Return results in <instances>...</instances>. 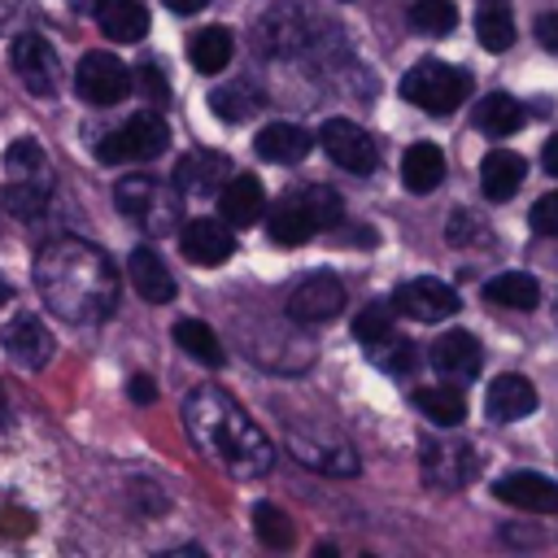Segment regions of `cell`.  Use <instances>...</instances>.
Masks as SVG:
<instances>
[{
    "label": "cell",
    "instance_id": "obj_19",
    "mask_svg": "<svg viewBox=\"0 0 558 558\" xmlns=\"http://www.w3.org/2000/svg\"><path fill=\"white\" fill-rule=\"evenodd\" d=\"M126 270H131V283H135V292H140L144 301H153V305H166V301H174L179 283L170 279V270H166V262L157 257V248H148V244L131 248V257H126Z\"/></svg>",
    "mask_w": 558,
    "mask_h": 558
},
{
    "label": "cell",
    "instance_id": "obj_44",
    "mask_svg": "<svg viewBox=\"0 0 558 558\" xmlns=\"http://www.w3.org/2000/svg\"><path fill=\"white\" fill-rule=\"evenodd\" d=\"M9 296H13V288H9V283H4V275H0V305H4Z\"/></svg>",
    "mask_w": 558,
    "mask_h": 558
},
{
    "label": "cell",
    "instance_id": "obj_12",
    "mask_svg": "<svg viewBox=\"0 0 558 558\" xmlns=\"http://www.w3.org/2000/svg\"><path fill=\"white\" fill-rule=\"evenodd\" d=\"M493 493H497V501L527 510V514H554L558 510V484L541 471H510L497 480Z\"/></svg>",
    "mask_w": 558,
    "mask_h": 558
},
{
    "label": "cell",
    "instance_id": "obj_33",
    "mask_svg": "<svg viewBox=\"0 0 558 558\" xmlns=\"http://www.w3.org/2000/svg\"><path fill=\"white\" fill-rule=\"evenodd\" d=\"M410 26H418L423 35H445L458 26V9L453 0H410Z\"/></svg>",
    "mask_w": 558,
    "mask_h": 558
},
{
    "label": "cell",
    "instance_id": "obj_4",
    "mask_svg": "<svg viewBox=\"0 0 558 558\" xmlns=\"http://www.w3.org/2000/svg\"><path fill=\"white\" fill-rule=\"evenodd\" d=\"M4 205L13 209V218H35L48 201V187H52V166L44 157V148L35 140H17L9 144L4 153Z\"/></svg>",
    "mask_w": 558,
    "mask_h": 558
},
{
    "label": "cell",
    "instance_id": "obj_28",
    "mask_svg": "<svg viewBox=\"0 0 558 558\" xmlns=\"http://www.w3.org/2000/svg\"><path fill=\"white\" fill-rule=\"evenodd\" d=\"M475 35L488 52H506L514 44V13L506 0H480L475 9Z\"/></svg>",
    "mask_w": 558,
    "mask_h": 558
},
{
    "label": "cell",
    "instance_id": "obj_3",
    "mask_svg": "<svg viewBox=\"0 0 558 558\" xmlns=\"http://www.w3.org/2000/svg\"><path fill=\"white\" fill-rule=\"evenodd\" d=\"M174 187H179V183H166V179H157V174H126V179L113 187V201H118L122 218L135 222L140 231L166 235V231H174V222H179V214H183Z\"/></svg>",
    "mask_w": 558,
    "mask_h": 558
},
{
    "label": "cell",
    "instance_id": "obj_36",
    "mask_svg": "<svg viewBox=\"0 0 558 558\" xmlns=\"http://www.w3.org/2000/svg\"><path fill=\"white\" fill-rule=\"evenodd\" d=\"M371 362H375V366H384V371H392V375H401V371H410V366H414V344H410V340L388 336V340L371 344Z\"/></svg>",
    "mask_w": 558,
    "mask_h": 558
},
{
    "label": "cell",
    "instance_id": "obj_20",
    "mask_svg": "<svg viewBox=\"0 0 558 558\" xmlns=\"http://www.w3.org/2000/svg\"><path fill=\"white\" fill-rule=\"evenodd\" d=\"M266 231H270V240L279 244V248H296V244H305L318 227H314V218H310V205H305V196L301 192H288L275 209H270V222H266Z\"/></svg>",
    "mask_w": 558,
    "mask_h": 558
},
{
    "label": "cell",
    "instance_id": "obj_40",
    "mask_svg": "<svg viewBox=\"0 0 558 558\" xmlns=\"http://www.w3.org/2000/svg\"><path fill=\"white\" fill-rule=\"evenodd\" d=\"M126 392H131V401H140V405H148V401L157 397V392H153V379H148V375H131V388H126Z\"/></svg>",
    "mask_w": 558,
    "mask_h": 558
},
{
    "label": "cell",
    "instance_id": "obj_7",
    "mask_svg": "<svg viewBox=\"0 0 558 558\" xmlns=\"http://www.w3.org/2000/svg\"><path fill=\"white\" fill-rule=\"evenodd\" d=\"M131 87H135V74L109 52H87L74 70V92L87 105H118Z\"/></svg>",
    "mask_w": 558,
    "mask_h": 558
},
{
    "label": "cell",
    "instance_id": "obj_41",
    "mask_svg": "<svg viewBox=\"0 0 558 558\" xmlns=\"http://www.w3.org/2000/svg\"><path fill=\"white\" fill-rule=\"evenodd\" d=\"M541 166H545V170H549V174L558 179V135H554V140L545 144V153H541Z\"/></svg>",
    "mask_w": 558,
    "mask_h": 558
},
{
    "label": "cell",
    "instance_id": "obj_6",
    "mask_svg": "<svg viewBox=\"0 0 558 558\" xmlns=\"http://www.w3.org/2000/svg\"><path fill=\"white\" fill-rule=\"evenodd\" d=\"M166 144H170V126H166V118L153 113V109H140L135 118H126L118 131L105 135V144L96 148V157H100L105 166L153 161V157L166 153Z\"/></svg>",
    "mask_w": 558,
    "mask_h": 558
},
{
    "label": "cell",
    "instance_id": "obj_42",
    "mask_svg": "<svg viewBox=\"0 0 558 558\" xmlns=\"http://www.w3.org/2000/svg\"><path fill=\"white\" fill-rule=\"evenodd\" d=\"M170 13H196V9H205V0H161Z\"/></svg>",
    "mask_w": 558,
    "mask_h": 558
},
{
    "label": "cell",
    "instance_id": "obj_32",
    "mask_svg": "<svg viewBox=\"0 0 558 558\" xmlns=\"http://www.w3.org/2000/svg\"><path fill=\"white\" fill-rule=\"evenodd\" d=\"M253 532H257V541H262L266 549H288V545H292V523H288V514H283L279 506H270V501H257V506H253Z\"/></svg>",
    "mask_w": 558,
    "mask_h": 558
},
{
    "label": "cell",
    "instance_id": "obj_11",
    "mask_svg": "<svg viewBox=\"0 0 558 558\" xmlns=\"http://www.w3.org/2000/svg\"><path fill=\"white\" fill-rule=\"evenodd\" d=\"M13 70L31 96H52L61 83V61L44 35H17L13 39Z\"/></svg>",
    "mask_w": 558,
    "mask_h": 558
},
{
    "label": "cell",
    "instance_id": "obj_25",
    "mask_svg": "<svg viewBox=\"0 0 558 558\" xmlns=\"http://www.w3.org/2000/svg\"><path fill=\"white\" fill-rule=\"evenodd\" d=\"M231 52H235V39H231L227 26H205V31H196V35L187 39V61H192L201 74L227 70Z\"/></svg>",
    "mask_w": 558,
    "mask_h": 558
},
{
    "label": "cell",
    "instance_id": "obj_8",
    "mask_svg": "<svg viewBox=\"0 0 558 558\" xmlns=\"http://www.w3.org/2000/svg\"><path fill=\"white\" fill-rule=\"evenodd\" d=\"M318 144H323V153H327L340 170H349V174H371V170L379 166L375 140H371L357 122H349V118H327L323 131H318Z\"/></svg>",
    "mask_w": 558,
    "mask_h": 558
},
{
    "label": "cell",
    "instance_id": "obj_2",
    "mask_svg": "<svg viewBox=\"0 0 558 558\" xmlns=\"http://www.w3.org/2000/svg\"><path fill=\"white\" fill-rule=\"evenodd\" d=\"M183 427L192 436V445L222 466L235 480H257L270 471L275 462V445L262 436V427L235 405V397H227L222 388L201 384L187 401H183Z\"/></svg>",
    "mask_w": 558,
    "mask_h": 558
},
{
    "label": "cell",
    "instance_id": "obj_1",
    "mask_svg": "<svg viewBox=\"0 0 558 558\" xmlns=\"http://www.w3.org/2000/svg\"><path fill=\"white\" fill-rule=\"evenodd\" d=\"M35 288H39L44 305L52 314H61L65 323H96V318H109L118 305L113 262L78 235H61L39 248Z\"/></svg>",
    "mask_w": 558,
    "mask_h": 558
},
{
    "label": "cell",
    "instance_id": "obj_10",
    "mask_svg": "<svg viewBox=\"0 0 558 558\" xmlns=\"http://www.w3.org/2000/svg\"><path fill=\"white\" fill-rule=\"evenodd\" d=\"M392 310L414 318V323H440L449 314H458V292L445 283V279H405L397 292H392Z\"/></svg>",
    "mask_w": 558,
    "mask_h": 558
},
{
    "label": "cell",
    "instance_id": "obj_46",
    "mask_svg": "<svg viewBox=\"0 0 558 558\" xmlns=\"http://www.w3.org/2000/svg\"><path fill=\"white\" fill-rule=\"evenodd\" d=\"M0 410H4V392H0Z\"/></svg>",
    "mask_w": 558,
    "mask_h": 558
},
{
    "label": "cell",
    "instance_id": "obj_35",
    "mask_svg": "<svg viewBox=\"0 0 558 558\" xmlns=\"http://www.w3.org/2000/svg\"><path fill=\"white\" fill-rule=\"evenodd\" d=\"M353 336L371 349V344H379V340H388L392 336V305H384V301H371L357 318H353Z\"/></svg>",
    "mask_w": 558,
    "mask_h": 558
},
{
    "label": "cell",
    "instance_id": "obj_31",
    "mask_svg": "<svg viewBox=\"0 0 558 558\" xmlns=\"http://www.w3.org/2000/svg\"><path fill=\"white\" fill-rule=\"evenodd\" d=\"M209 109L222 118V122H244L262 109V92L253 83H231V87H218L209 96Z\"/></svg>",
    "mask_w": 558,
    "mask_h": 558
},
{
    "label": "cell",
    "instance_id": "obj_27",
    "mask_svg": "<svg viewBox=\"0 0 558 558\" xmlns=\"http://www.w3.org/2000/svg\"><path fill=\"white\" fill-rule=\"evenodd\" d=\"M475 126H480L484 135L506 140V135H514V131L523 126V105H519L514 96H506V92H488V96L475 105Z\"/></svg>",
    "mask_w": 558,
    "mask_h": 558
},
{
    "label": "cell",
    "instance_id": "obj_39",
    "mask_svg": "<svg viewBox=\"0 0 558 558\" xmlns=\"http://www.w3.org/2000/svg\"><path fill=\"white\" fill-rule=\"evenodd\" d=\"M536 39H541V48L558 52V13H541L536 17Z\"/></svg>",
    "mask_w": 558,
    "mask_h": 558
},
{
    "label": "cell",
    "instance_id": "obj_18",
    "mask_svg": "<svg viewBox=\"0 0 558 558\" xmlns=\"http://www.w3.org/2000/svg\"><path fill=\"white\" fill-rule=\"evenodd\" d=\"M253 148H257V157H262V161L296 166V161L314 148V135H310L305 126H296V122H270V126H262V131H257Z\"/></svg>",
    "mask_w": 558,
    "mask_h": 558
},
{
    "label": "cell",
    "instance_id": "obj_23",
    "mask_svg": "<svg viewBox=\"0 0 558 558\" xmlns=\"http://www.w3.org/2000/svg\"><path fill=\"white\" fill-rule=\"evenodd\" d=\"M96 26L118 44H135L148 31V9L144 0H96Z\"/></svg>",
    "mask_w": 558,
    "mask_h": 558
},
{
    "label": "cell",
    "instance_id": "obj_9",
    "mask_svg": "<svg viewBox=\"0 0 558 558\" xmlns=\"http://www.w3.org/2000/svg\"><path fill=\"white\" fill-rule=\"evenodd\" d=\"M344 310V283L331 270H314L305 275L292 292H288V314L296 323H327Z\"/></svg>",
    "mask_w": 558,
    "mask_h": 558
},
{
    "label": "cell",
    "instance_id": "obj_26",
    "mask_svg": "<svg viewBox=\"0 0 558 558\" xmlns=\"http://www.w3.org/2000/svg\"><path fill=\"white\" fill-rule=\"evenodd\" d=\"M484 301L506 305V310H536L541 288H536V279L527 270H501V275H493L484 283Z\"/></svg>",
    "mask_w": 558,
    "mask_h": 558
},
{
    "label": "cell",
    "instance_id": "obj_29",
    "mask_svg": "<svg viewBox=\"0 0 558 558\" xmlns=\"http://www.w3.org/2000/svg\"><path fill=\"white\" fill-rule=\"evenodd\" d=\"M414 405L436 423V427H458L466 418V397L453 384H436V388H418Z\"/></svg>",
    "mask_w": 558,
    "mask_h": 558
},
{
    "label": "cell",
    "instance_id": "obj_21",
    "mask_svg": "<svg viewBox=\"0 0 558 558\" xmlns=\"http://www.w3.org/2000/svg\"><path fill=\"white\" fill-rule=\"evenodd\" d=\"M523 174H527V161L519 153H510V148H493L480 161V187H484L488 201H510L519 192Z\"/></svg>",
    "mask_w": 558,
    "mask_h": 558
},
{
    "label": "cell",
    "instance_id": "obj_43",
    "mask_svg": "<svg viewBox=\"0 0 558 558\" xmlns=\"http://www.w3.org/2000/svg\"><path fill=\"white\" fill-rule=\"evenodd\" d=\"M4 519H9V523H4L9 532H26V527H31V519H26V514H4Z\"/></svg>",
    "mask_w": 558,
    "mask_h": 558
},
{
    "label": "cell",
    "instance_id": "obj_38",
    "mask_svg": "<svg viewBox=\"0 0 558 558\" xmlns=\"http://www.w3.org/2000/svg\"><path fill=\"white\" fill-rule=\"evenodd\" d=\"M135 87H140V96H148L153 105H166V100H170V83H166V74H161L157 65H140V70H135Z\"/></svg>",
    "mask_w": 558,
    "mask_h": 558
},
{
    "label": "cell",
    "instance_id": "obj_22",
    "mask_svg": "<svg viewBox=\"0 0 558 558\" xmlns=\"http://www.w3.org/2000/svg\"><path fill=\"white\" fill-rule=\"evenodd\" d=\"M218 209L231 227H253L266 209V196H262V183L253 174H231L227 187L218 192Z\"/></svg>",
    "mask_w": 558,
    "mask_h": 558
},
{
    "label": "cell",
    "instance_id": "obj_5",
    "mask_svg": "<svg viewBox=\"0 0 558 558\" xmlns=\"http://www.w3.org/2000/svg\"><path fill=\"white\" fill-rule=\"evenodd\" d=\"M401 96H405L410 105H418L423 113L449 118V113L471 96V74L458 70V65H445V61L427 57V61H418L414 70H405Z\"/></svg>",
    "mask_w": 558,
    "mask_h": 558
},
{
    "label": "cell",
    "instance_id": "obj_37",
    "mask_svg": "<svg viewBox=\"0 0 558 558\" xmlns=\"http://www.w3.org/2000/svg\"><path fill=\"white\" fill-rule=\"evenodd\" d=\"M527 222H532L536 235H558V192H545V196L532 205Z\"/></svg>",
    "mask_w": 558,
    "mask_h": 558
},
{
    "label": "cell",
    "instance_id": "obj_17",
    "mask_svg": "<svg viewBox=\"0 0 558 558\" xmlns=\"http://www.w3.org/2000/svg\"><path fill=\"white\" fill-rule=\"evenodd\" d=\"M432 366H436L440 375H449V379H471V375L484 366V349H480V340H475L471 331L453 327V331H445V336L432 344Z\"/></svg>",
    "mask_w": 558,
    "mask_h": 558
},
{
    "label": "cell",
    "instance_id": "obj_30",
    "mask_svg": "<svg viewBox=\"0 0 558 558\" xmlns=\"http://www.w3.org/2000/svg\"><path fill=\"white\" fill-rule=\"evenodd\" d=\"M174 340H179V349H183L187 357H196V362H205V366H222V362H227L218 336H214L209 323H201V318H179V323H174Z\"/></svg>",
    "mask_w": 558,
    "mask_h": 558
},
{
    "label": "cell",
    "instance_id": "obj_45",
    "mask_svg": "<svg viewBox=\"0 0 558 558\" xmlns=\"http://www.w3.org/2000/svg\"><path fill=\"white\" fill-rule=\"evenodd\" d=\"M13 4H17V0H0V22H4L9 13H13Z\"/></svg>",
    "mask_w": 558,
    "mask_h": 558
},
{
    "label": "cell",
    "instance_id": "obj_13",
    "mask_svg": "<svg viewBox=\"0 0 558 558\" xmlns=\"http://www.w3.org/2000/svg\"><path fill=\"white\" fill-rule=\"evenodd\" d=\"M0 344H4V353H9L17 366H26V371H35V366H44V362L52 357V336H48V327H44L35 314L9 318L4 331H0Z\"/></svg>",
    "mask_w": 558,
    "mask_h": 558
},
{
    "label": "cell",
    "instance_id": "obj_24",
    "mask_svg": "<svg viewBox=\"0 0 558 558\" xmlns=\"http://www.w3.org/2000/svg\"><path fill=\"white\" fill-rule=\"evenodd\" d=\"M445 179V153L436 144H410L405 157H401V183L410 192H436Z\"/></svg>",
    "mask_w": 558,
    "mask_h": 558
},
{
    "label": "cell",
    "instance_id": "obj_34",
    "mask_svg": "<svg viewBox=\"0 0 558 558\" xmlns=\"http://www.w3.org/2000/svg\"><path fill=\"white\" fill-rule=\"evenodd\" d=\"M301 196H305V205H310V218H314V227H318V231H331V227H340V218H344V205H340V196H336L331 187L314 183V187H301Z\"/></svg>",
    "mask_w": 558,
    "mask_h": 558
},
{
    "label": "cell",
    "instance_id": "obj_15",
    "mask_svg": "<svg viewBox=\"0 0 558 558\" xmlns=\"http://www.w3.org/2000/svg\"><path fill=\"white\" fill-rule=\"evenodd\" d=\"M484 410L493 423H514V418H527L536 410V388L527 375H497L484 392Z\"/></svg>",
    "mask_w": 558,
    "mask_h": 558
},
{
    "label": "cell",
    "instance_id": "obj_16",
    "mask_svg": "<svg viewBox=\"0 0 558 558\" xmlns=\"http://www.w3.org/2000/svg\"><path fill=\"white\" fill-rule=\"evenodd\" d=\"M227 174H231V161H227L222 153H205V148L187 153V157L174 166V183H179V192H187V196L222 192V187H227Z\"/></svg>",
    "mask_w": 558,
    "mask_h": 558
},
{
    "label": "cell",
    "instance_id": "obj_14",
    "mask_svg": "<svg viewBox=\"0 0 558 558\" xmlns=\"http://www.w3.org/2000/svg\"><path fill=\"white\" fill-rule=\"evenodd\" d=\"M179 244H183V257L192 266H222L235 253V240H231L227 222H214V218H192L179 231Z\"/></svg>",
    "mask_w": 558,
    "mask_h": 558
}]
</instances>
